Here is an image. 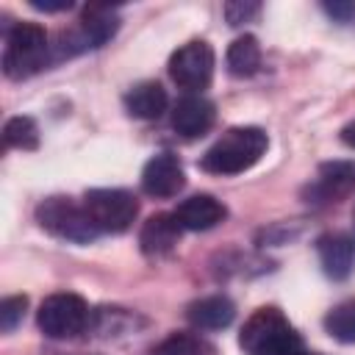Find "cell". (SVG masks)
Wrapping results in <instances>:
<instances>
[{
	"mask_svg": "<svg viewBox=\"0 0 355 355\" xmlns=\"http://www.w3.org/2000/svg\"><path fill=\"white\" fill-rule=\"evenodd\" d=\"M239 344L247 355H311L294 324L272 305L258 308L244 322Z\"/></svg>",
	"mask_w": 355,
	"mask_h": 355,
	"instance_id": "6da1fadb",
	"label": "cell"
},
{
	"mask_svg": "<svg viewBox=\"0 0 355 355\" xmlns=\"http://www.w3.org/2000/svg\"><path fill=\"white\" fill-rule=\"evenodd\" d=\"M266 147H269V136L261 128H255V125L230 128L208 147L200 166L211 175H239V172L255 166L261 161V155L266 153Z\"/></svg>",
	"mask_w": 355,
	"mask_h": 355,
	"instance_id": "7a4b0ae2",
	"label": "cell"
},
{
	"mask_svg": "<svg viewBox=\"0 0 355 355\" xmlns=\"http://www.w3.org/2000/svg\"><path fill=\"white\" fill-rule=\"evenodd\" d=\"M50 61V44L47 33L36 22H19L8 31L6 36V50H3V72L11 80H25L44 69Z\"/></svg>",
	"mask_w": 355,
	"mask_h": 355,
	"instance_id": "3957f363",
	"label": "cell"
},
{
	"mask_svg": "<svg viewBox=\"0 0 355 355\" xmlns=\"http://www.w3.org/2000/svg\"><path fill=\"white\" fill-rule=\"evenodd\" d=\"M36 222L53 233L55 239L72 241V244H89L100 236V230L94 227L86 205L69 200V197H47L44 202H39L36 208Z\"/></svg>",
	"mask_w": 355,
	"mask_h": 355,
	"instance_id": "277c9868",
	"label": "cell"
},
{
	"mask_svg": "<svg viewBox=\"0 0 355 355\" xmlns=\"http://www.w3.org/2000/svg\"><path fill=\"white\" fill-rule=\"evenodd\" d=\"M216 55L214 47L202 39H191L183 47H178L169 58V78L189 94H202V89L214 80Z\"/></svg>",
	"mask_w": 355,
	"mask_h": 355,
	"instance_id": "5b68a950",
	"label": "cell"
},
{
	"mask_svg": "<svg viewBox=\"0 0 355 355\" xmlns=\"http://www.w3.org/2000/svg\"><path fill=\"white\" fill-rule=\"evenodd\" d=\"M83 205L100 233H125L139 214V200L125 189H89Z\"/></svg>",
	"mask_w": 355,
	"mask_h": 355,
	"instance_id": "8992f818",
	"label": "cell"
},
{
	"mask_svg": "<svg viewBox=\"0 0 355 355\" xmlns=\"http://www.w3.org/2000/svg\"><path fill=\"white\" fill-rule=\"evenodd\" d=\"M36 324L47 338H75L89 324V305L78 294H50L39 305Z\"/></svg>",
	"mask_w": 355,
	"mask_h": 355,
	"instance_id": "52a82bcc",
	"label": "cell"
},
{
	"mask_svg": "<svg viewBox=\"0 0 355 355\" xmlns=\"http://www.w3.org/2000/svg\"><path fill=\"white\" fill-rule=\"evenodd\" d=\"M119 28V19L116 14L108 8V6H89L80 17V25L69 33H61V50H58V58L61 55H75V53H83V50H94L100 44H105Z\"/></svg>",
	"mask_w": 355,
	"mask_h": 355,
	"instance_id": "ba28073f",
	"label": "cell"
},
{
	"mask_svg": "<svg viewBox=\"0 0 355 355\" xmlns=\"http://www.w3.org/2000/svg\"><path fill=\"white\" fill-rule=\"evenodd\" d=\"M183 186H186L183 166H180L178 155H172V153L153 155L141 169V189H144V194H150L155 200H169Z\"/></svg>",
	"mask_w": 355,
	"mask_h": 355,
	"instance_id": "9c48e42d",
	"label": "cell"
},
{
	"mask_svg": "<svg viewBox=\"0 0 355 355\" xmlns=\"http://www.w3.org/2000/svg\"><path fill=\"white\" fill-rule=\"evenodd\" d=\"M216 122V105L202 94H186L172 108V128L183 139L205 136Z\"/></svg>",
	"mask_w": 355,
	"mask_h": 355,
	"instance_id": "30bf717a",
	"label": "cell"
},
{
	"mask_svg": "<svg viewBox=\"0 0 355 355\" xmlns=\"http://www.w3.org/2000/svg\"><path fill=\"white\" fill-rule=\"evenodd\" d=\"M355 191V161H327L311 186V197L319 202H338Z\"/></svg>",
	"mask_w": 355,
	"mask_h": 355,
	"instance_id": "8fae6325",
	"label": "cell"
},
{
	"mask_svg": "<svg viewBox=\"0 0 355 355\" xmlns=\"http://www.w3.org/2000/svg\"><path fill=\"white\" fill-rule=\"evenodd\" d=\"M319 263L327 277L333 280H347L355 269V239L347 233H324L316 241Z\"/></svg>",
	"mask_w": 355,
	"mask_h": 355,
	"instance_id": "7c38bea8",
	"label": "cell"
},
{
	"mask_svg": "<svg viewBox=\"0 0 355 355\" xmlns=\"http://www.w3.org/2000/svg\"><path fill=\"white\" fill-rule=\"evenodd\" d=\"M172 214L183 230H211L227 216V208L211 194H194L183 200Z\"/></svg>",
	"mask_w": 355,
	"mask_h": 355,
	"instance_id": "4fadbf2b",
	"label": "cell"
},
{
	"mask_svg": "<svg viewBox=\"0 0 355 355\" xmlns=\"http://www.w3.org/2000/svg\"><path fill=\"white\" fill-rule=\"evenodd\" d=\"M180 222L175 219V214H153L144 225H141V233H139V244H141V252L144 255H166L175 250V244L180 241Z\"/></svg>",
	"mask_w": 355,
	"mask_h": 355,
	"instance_id": "5bb4252c",
	"label": "cell"
},
{
	"mask_svg": "<svg viewBox=\"0 0 355 355\" xmlns=\"http://www.w3.org/2000/svg\"><path fill=\"white\" fill-rule=\"evenodd\" d=\"M186 319L197 330H225L236 319V305L225 294H211V297L194 300L186 308Z\"/></svg>",
	"mask_w": 355,
	"mask_h": 355,
	"instance_id": "9a60e30c",
	"label": "cell"
},
{
	"mask_svg": "<svg viewBox=\"0 0 355 355\" xmlns=\"http://www.w3.org/2000/svg\"><path fill=\"white\" fill-rule=\"evenodd\" d=\"M166 105H169V97H166V89L158 80L136 83L125 94V108L136 119H158L166 111Z\"/></svg>",
	"mask_w": 355,
	"mask_h": 355,
	"instance_id": "2e32d148",
	"label": "cell"
},
{
	"mask_svg": "<svg viewBox=\"0 0 355 355\" xmlns=\"http://www.w3.org/2000/svg\"><path fill=\"white\" fill-rule=\"evenodd\" d=\"M225 61H227V72L236 75V78L255 75L258 67H261V44H258V39L250 36V33L233 39L230 47H227V58Z\"/></svg>",
	"mask_w": 355,
	"mask_h": 355,
	"instance_id": "e0dca14e",
	"label": "cell"
},
{
	"mask_svg": "<svg viewBox=\"0 0 355 355\" xmlns=\"http://www.w3.org/2000/svg\"><path fill=\"white\" fill-rule=\"evenodd\" d=\"M150 355H219V349L194 333H172L150 349Z\"/></svg>",
	"mask_w": 355,
	"mask_h": 355,
	"instance_id": "ac0fdd59",
	"label": "cell"
},
{
	"mask_svg": "<svg viewBox=\"0 0 355 355\" xmlns=\"http://www.w3.org/2000/svg\"><path fill=\"white\" fill-rule=\"evenodd\" d=\"M327 333L341 341V344H355V300L338 302L327 316H324Z\"/></svg>",
	"mask_w": 355,
	"mask_h": 355,
	"instance_id": "d6986e66",
	"label": "cell"
},
{
	"mask_svg": "<svg viewBox=\"0 0 355 355\" xmlns=\"http://www.w3.org/2000/svg\"><path fill=\"white\" fill-rule=\"evenodd\" d=\"M3 141H6V147L36 150L39 147V128L31 116H11L3 128Z\"/></svg>",
	"mask_w": 355,
	"mask_h": 355,
	"instance_id": "ffe728a7",
	"label": "cell"
},
{
	"mask_svg": "<svg viewBox=\"0 0 355 355\" xmlns=\"http://www.w3.org/2000/svg\"><path fill=\"white\" fill-rule=\"evenodd\" d=\"M25 308H28V297H19V294L17 297H6L0 302V330L3 333H11L22 322Z\"/></svg>",
	"mask_w": 355,
	"mask_h": 355,
	"instance_id": "44dd1931",
	"label": "cell"
},
{
	"mask_svg": "<svg viewBox=\"0 0 355 355\" xmlns=\"http://www.w3.org/2000/svg\"><path fill=\"white\" fill-rule=\"evenodd\" d=\"M261 14V3H227L225 6V17L230 25H241V22H250L252 17Z\"/></svg>",
	"mask_w": 355,
	"mask_h": 355,
	"instance_id": "7402d4cb",
	"label": "cell"
},
{
	"mask_svg": "<svg viewBox=\"0 0 355 355\" xmlns=\"http://www.w3.org/2000/svg\"><path fill=\"white\" fill-rule=\"evenodd\" d=\"M324 11H327L330 17H336V19L347 22L349 17H355V3H327V6H324Z\"/></svg>",
	"mask_w": 355,
	"mask_h": 355,
	"instance_id": "603a6c76",
	"label": "cell"
},
{
	"mask_svg": "<svg viewBox=\"0 0 355 355\" xmlns=\"http://www.w3.org/2000/svg\"><path fill=\"white\" fill-rule=\"evenodd\" d=\"M33 8H39V11H67V8H72V3L67 0V3H31Z\"/></svg>",
	"mask_w": 355,
	"mask_h": 355,
	"instance_id": "cb8c5ba5",
	"label": "cell"
},
{
	"mask_svg": "<svg viewBox=\"0 0 355 355\" xmlns=\"http://www.w3.org/2000/svg\"><path fill=\"white\" fill-rule=\"evenodd\" d=\"M341 141H344L347 147H352V150H355V119H352V122H347V125L341 128Z\"/></svg>",
	"mask_w": 355,
	"mask_h": 355,
	"instance_id": "d4e9b609",
	"label": "cell"
},
{
	"mask_svg": "<svg viewBox=\"0 0 355 355\" xmlns=\"http://www.w3.org/2000/svg\"><path fill=\"white\" fill-rule=\"evenodd\" d=\"M352 222H355V211H352Z\"/></svg>",
	"mask_w": 355,
	"mask_h": 355,
	"instance_id": "484cf974",
	"label": "cell"
}]
</instances>
